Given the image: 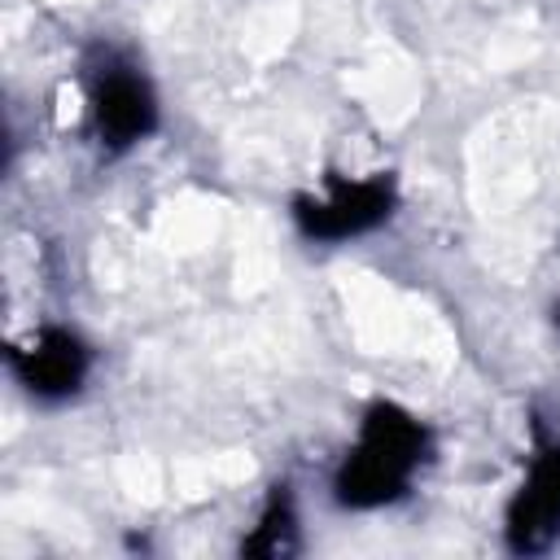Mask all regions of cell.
Masks as SVG:
<instances>
[{"mask_svg": "<svg viewBox=\"0 0 560 560\" xmlns=\"http://www.w3.org/2000/svg\"><path fill=\"white\" fill-rule=\"evenodd\" d=\"M424 459V429L394 402H376L363 416V433L337 472V503L381 508L398 499Z\"/></svg>", "mask_w": 560, "mask_h": 560, "instance_id": "6da1fadb", "label": "cell"}, {"mask_svg": "<svg viewBox=\"0 0 560 560\" xmlns=\"http://www.w3.org/2000/svg\"><path fill=\"white\" fill-rule=\"evenodd\" d=\"M394 210V184L389 179H328L324 197H298L293 219L315 241H346L359 232H372Z\"/></svg>", "mask_w": 560, "mask_h": 560, "instance_id": "7a4b0ae2", "label": "cell"}, {"mask_svg": "<svg viewBox=\"0 0 560 560\" xmlns=\"http://www.w3.org/2000/svg\"><path fill=\"white\" fill-rule=\"evenodd\" d=\"M13 372L18 381L39 398H66L88 376V350L66 328H39L22 346H13Z\"/></svg>", "mask_w": 560, "mask_h": 560, "instance_id": "3957f363", "label": "cell"}, {"mask_svg": "<svg viewBox=\"0 0 560 560\" xmlns=\"http://www.w3.org/2000/svg\"><path fill=\"white\" fill-rule=\"evenodd\" d=\"M560 529V446H542L508 503V542L516 551H538Z\"/></svg>", "mask_w": 560, "mask_h": 560, "instance_id": "277c9868", "label": "cell"}, {"mask_svg": "<svg viewBox=\"0 0 560 560\" xmlns=\"http://www.w3.org/2000/svg\"><path fill=\"white\" fill-rule=\"evenodd\" d=\"M153 122H158V105L140 74L109 70L96 83V131L109 149H127V144L144 140L153 131Z\"/></svg>", "mask_w": 560, "mask_h": 560, "instance_id": "5b68a950", "label": "cell"}, {"mask_svg": "<svg viewBox=\"0 0 560 560\" xmlns=\"http://www.w3.org/2000/svg\"><path fill=\"white\" fill-rule=\"evenodd\" d=\"M289 534H293V508H289V494L276 486V494H271V503H267L258 529L245 538L241 551H249V556H276V551L289 547Z\"/></svg>", "mask_w": 560, "mask_h": 560, "instance_id": "8992f818", "label": "cell"}, {"mask_svg": "<svg viewBox=\"0 0 560 560\" xmlns=\"http://www.w3.org/2000/svg\"><path fill=\"white\" fill-rule=\"evenodd\" d=\"M556 324H560V311H556Z\"/></svg>", "mask_w": 560, "mask_h": 560, "instance_id": "52a82bcc", "label": "cell"}]
</instances>
